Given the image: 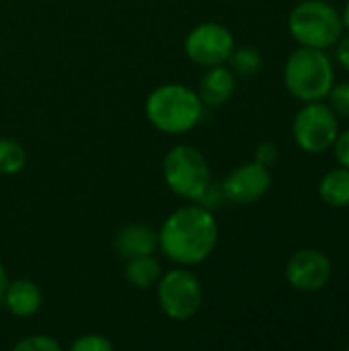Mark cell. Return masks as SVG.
<instances>
[{"mask_svg":"<svg viewBox=\"0 0 349 351\" xmlns=\"http://www.w3.org/2000/svg\"><path fill=\"white\" fill-rule=\"evenodd\" d=\"M218 237L214 212L193 202L167 216L158 230V249L173 263L191 267L204 263L216 251Z\"/></svg>","mask_w":349,"mask_h":351,"instance_id":"1","label":"cell"},{"mask_svg":"<svg viewBox=\"0 0 349 351\" xmlns=\"http://www.w3.org/2000/svg\"><path fill=\"white\" fill-rule=\"evenodd\" d=\"M206 105L195 88L179 82L156 86L146 99V117L152 128L169 136H183L200 125Z\"/></svg>","mask_w":349,"mask_h":351,"instance_id":"2","label":"cell"},{"mask_svg":"<svg viewBox=\"0 0 349 351\" xmlns=\"http://www.w3.org/2000/svg\"><path fill=\"white\" fill-rule=\"evenodd\" d=\"M284 84L302 103L325 101L335 84V66L327 49L300 45L292 51L284 66Z\"/></svg>","mask_w":349,"mask_h":351,"instance_id":"3","label":"cell"},{"mask_svg":"<svg viewBox=\"0 0 349 351\" xmlns=\"http://www.w3.org/2000/svg\"><path fill=\"white\" fill-rule=\"evenodd\" d=\"M288 31L302 47L329 49L344 37L341 12L325 0H302L288 16Z\"/></svg>","mask_w":349,"mask_h":351,"instance_id":"4","label":"cell"},{"mask_svg":"<svg viewBox=\"0 0 349 351\" xmlns=\"http://www.w3.org/2000/svg\"><path fill=\"white\" fill-rule=\"evenodd\" d=\"M163 179L175 195L189 202H197L214 183L208 158L191 144H177L167 152L163 160Z\"/></svg>","mask_w":349,"mask_h":351,"instance_id":"5","label":"cell"},{"mask_svg":"<svg viewBox=\"0 0 349 351\" xmlns=\"http://www.w3.org/2000/svg\"><path fill=\"white\" fill-rule=\"evenodd\" d=\"M156 300L167 319L183 323L193 319L204 302V290L200 278L181 267L163 271L156 284Z\"/></svg>","mask_w":349,"mask_h":351,"instance_id":"6","label":"cell"},{"mask_svg":"<svg viewBox=\"0 0 349 351\" xmlns=\"http://www.w3.org/2000/svg\"><path fill=\"white\" fill-rule=\"evenodd\" d=\"M292 136L302 152L323 154L339 136V117L323 101L304 103L294 115Z\"/></svg>","mask_w":349,"mask_h":351,"instance_id":"7","label":"cell"},{"mask_svg":"<svg viewBox=\"0 0 349 351\" xmlns=\"http://www.w3.org/2000/svg\"><path fill=\"white\" fill-rule=\"evenodd\" d=\"M234 47L237 43L232 31L220 23H202L193 27L185 39L187 58L204 68L226 64Z\"/></svg>","mask_w":349,"mask_h":351,"instance_id":"8","label":"cell"},{"mask_svg":"<svg viewBox=\"0 0 349 351\" xmlns=\"http://www.w3.org/2000/svg\"><path fill=\"white\" fill-rule=\"evenodd\" d=\"M272 171L257 160H251L232 169L220 183V187L226 202L237 206H251L267 195V191L272 189Z\"/></svg>","mask_w":349,"mask_h":351,"instance_id":"9","label":"cell"},{"mask_svg":"<svg viewBox=\"0 0 349 351\" xmlns=\"http://www.w3.org/2000/svg\"><path fill=\"white\" fill-rule=\"evenodd\" d=\"M286 280L298 292H319L323 290L331 276V259L319 249H300L286 263Z\"/></svg>","mask_w":349,"mask_h":351,"instance_id":"10","label":"cell"},{"mask_svg":"<svg viewBox=\"0 0 349 351\" xmlns=\"http://www.w3.org/2000/svg\"><path fill=\"white\" fill-rule=\"evenodd\" d=\"M234 90H237V74L224 64L206 68L197 84V95L206 107H220L228 103Z\"/></svg>","mask_w":349,"mask_h":351,"instance_id":"11","label":"cell"},{"mask_svg":"<svg viewBox=\"0 0 349 351\" xmlns=\"http://www.w3.org/2000/svg\"><path fill=\"white\" fill-rule=\"evenodd\" d=\"M2 304L6 306V311L16 317V319H29L33 315H37L41 311L43 304V294L39 290V286L31 280H14L8 282L4 296H2Z\"/></svg>","mask_w":349,"mask_h":351,"instance_id":"12","label":"cell"},{"mask_svg":"<svg viewBox=\"0 0 349 351\" xmlns=\"http://www.w3.org/2000/svg\"><path fill=\"white\" fill-rule=\"evenodd\" d=\"M158 249V232L148 224H128L115 234V251L123 259L154 255Z\"/></svg>","mask_w":349,"mask_h":351,"instance_id":"13","label":"cell"},{"mask_svg":"<svg viewBox=\"0 0 349 351\" xmlns=\"http://www.w3.org/2000/svg\"><path fill=\"white\" fill-rule=\"evenodd\" d=\"M163 276V265L154 255H142V257H132L125 259L123 267V278L132 288L138 290H150L158 284Z\"/></svg>","mask_w":349,"mask_h":351,"instance_id":"14","label":"cell"},{"mask_svg":"<svg viewBox=\"0 0 349 351\" xmlns=\"http://www.w3.org/2000/svg\"><path fill=\"white\" fill-rule=\"evenodd\" d=\"M319 197L331 208H349V169L335 167L319 181Z\"/></svg>","mask_w":349,"mask_h":351,"instance_id":"15","label":"cell"},{"mask_svg":"<svg viewBox=\"0 0 349 351\" xmlns=\"http://www.w3.org/2000/svg\"><path fill=\"white\" fill-rule=\"evenodd\" d=\"M27 165L25 148L12 138H0V175H19Z\"/></svg>","mask_w":349,"mask_h":351,"instance_id":"16","label":"cell"},{"mask_svg":"<svg viewBox=\"0 0 349 351\" xmlns=\"http://www.w3.org/2000/svg\"><path fill=\"white\" fill-rule=\"evenodd\" d=\"M228 62H230V70L243 78H251L263 68V58L255 47H234Z\"/></svg>","mask_w":349,"mask_h":351,"instance_id":"17","label":"cell"},{"mask_svg":"<svg viewBox=\"0 0 349 351\" xmlns=\"http://www.w3.org/2000/svg\"><path fill=\"white\" fill-rule=\"evenodd\" d=\"M14 351H62V346L49 335H27L14 343Z\"/></svg>","mask_w":349,"mask_h":351,"instance_id":"18","label":"cell"},{"mask_svg":"<svg viewBox=\"0 0 349 351\" xmlns=\"http://www.w3.org/2000/svg\"><path fill=\"white\" fill-rule=\"evenodd\" d=\"M327 99H329V107L335 111L337 117L349 119V82L333 84V88L329 90Z\"/></svg>","mask_w":349,"mask_h":351,"instance_id":"19","label":"cell"},{"mask_svg":"<svg viewBox=\"0 0 349 351\" xmlns=\"http://www.w3.org/2000/svg\"><path fill=\"white\" fill-rule=\"evenodd\" d=\"M113 343L105 337V335H97V333H88V335H80L74 343L72 351H111Z\"/></svg>","mask_w":349,"mask_h":351,"instance_id":"20","label":"cell"},{"mask_svg":"<svg viewBox=\"0 0 349 351\" xmlns=\"http://www.w3.org/2000/svg\"><path fill=\"white\" fill-rule=\"evenodd\" d=\"M278 156H280V150H278V146L274 142H263L255 150V160L259 165L267 167V169H272L278 162Z\"/></svg>","mask_w":349,"mask_h":351,"instance_id":"21","label":"cell"},{"mask_svg":"<svg viewBox=\"0 0 349 351\" xmlns=\"http://www.w3.org/2000/svg\"><path fill=\"white\" fill-rule=\"evenodd\" d=\"M333 154H335V160L341 165V167H348L349 169V128L339 132V136L335 138L333 142Z\"/></svg>","mask_w":349,"mask_h":351,"instance_id":"22","label":"cell"},{"mask_svg":"<svg viewBox=\"0 0 349 351\" xmlns=\"http://www.w3.org/2000/svg\"><path fill=\"white\" fill-rule=\"evenodd\" d=\"M335 56H337V62H339V66L349 72V35L348 37H341L337 43H335Z\"/></svg>","mask_w":349,"mask_h":351,"instance_id":"23","label":"cell"},{"mask_svg":"<svg viewBox=\"0 0 349 351\" xmlns=\"http://www.w3.org/2000/svg\"><path fill=\"white\" fill-rule=\"evenodd\" d=\"M8 276H6V269L2 267V263H0V302H2V296H4V290H6V286H8Z\"/></svg>","mask_w":349,"mask_h":351,"instance_id":"24","label":"cell"},{"mask_svg":"<svg viewBox=\"0 0 349 351\" xmlns=\"http://www.w3.org/2000/svg\"><path fill=\"white\" fill-rule=\"evenodd\" d=\"M341 23H344V29H346V31H349V0L346 2L344 10H341Z\"/></svg>","mask_w":349,"mask_h":351,"instance_id":"25","label":"cell"},{"mask_svg":"<svg viewBox=\"0 0 349 351\" xmlns=\"http://www.w3.org/2000/svg\"><path fill=\"white\" fill-rule=\"evenodd\" d=\"M348 351H349V348H348Z\"/></svg>","mask_w":349,"mask_h":351,"instance_id":"26","label":"cell"}]
</instances>
